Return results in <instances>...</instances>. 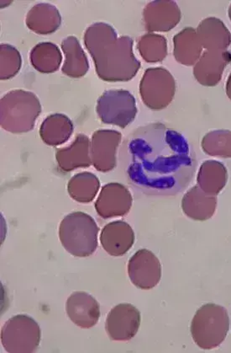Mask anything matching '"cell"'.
Instances as JSON below:
<instances>
[{
	"label": "cell",
	"mask_w": 231,
	"mask_h": 353,
	"mask_svg": "<svg viewBox=\"0 0 231 353\" xmlns=\"http://www.w3.org/2000/svg\"><path fill=\"white\" fill-rule=\"evenodd\" d=\"M128 275L135 287L143 290H153L160 283L162 265L154 253L139 250L128 263Z\"/></svg>",
	"instance_id": "cell-9"
},
{
	"label": "cell",
	"mask_w": 231,
	"mask_h": 353,
	"mask_svg": "<svg viewBox=\"0 0 231 353\" xmlns=\"http://www.w3.org/2000/svg\"><path fill=\"white\" fill-rule=\"evenodd\" d=\"M132 202L133 199L127 188L120 183H108L98 195L96 210L105 219L122 217L131 211Z\"/></svg>",
	"instance_id": "cell-11"
},
{
	"label": "cell",
	"mask_w": 231,
	"mask_h": 353,
	"mask_svg": "<svg viewBox=\"0 0 231 353\" xmlns=\"http://www.w3.org/2000/svg\"><path fill=\"white\" fill-rule=\"evenodd\" d=\"M206 51H226L231 41V34L224 23L217 18H207L196 30Z\"/></svg>",
	"instance_id": "cell-19"
},
{
	"label": "cell",
	"mask_w": 231,
	"mask_h": 353,
	"mask_svg": "<svg viewBox=\"0 0 231 353\" xmlns=\"http://www.w3.org/2000/svg\"><path fill=\"white\" fill-rule=\"evenodd\" d=\"M62 49L65 58L62 68L63 73L71 78H81L85 76L89 71V63L77 37H66L62 41Z\"/></svg>",
	"instance_id": "cell-21"
},
{
	"label": "cell",
	"mask_w": 231,
	"mask_h": 353,
	"mask_svg": "<svg viewBox=\"0 0 231 353\" xmlns=\"http://www.w3.org/2000/svg\"><path fill=\"white\" fill-rule=\"evenodd\" d=\"M41 112L39 99L24 90L8 92L0 101V125L12 134L32 131Z\"/></svg>",
	"instance_id": "cell-2"
},
{
	"label": "cell",
	"mask_w": 231,
	"mask_h": 353,
	"mask_svg": "<svg viewBox=\"0 0 231 353\" xmlns=\"http://www.w3.org/2000/svg\"><path fill=\"white\" fill-rule=\"evenodd\" d=\"M134 242V231L126 222L109 223L101 231L102 248L112 256H124L132 248Z\"/></svg>",
	"instance_id": "cell-14"
},
{
	"label": "cell",
	"mask_w": 231,
	"mask_h": 353,
	"mask_svg": "<svg viewBox=\"0 0 231 353\" xmlns=\"http://www.w3.org/2000/svg\"><path fill=\"white\" fill-rule=\"evenodd\" d=\"M229 17H230V21H231V5H230V9H229Z\"/></svg>",
	"instance_id": "cell-30"
},
{
	"label": "cell",
	"mask_w": 231,
	"mask_h": 353,
	"mask_svg": "<svg viewBox=\"0 0 231 353\" xmlns=\"http://www.w3.org/2000/svg\"><path fill=\"white\" fill-rule=\"evenodd\" d=\"M226 94L227 97H228L230 100L231 101V74L226 83Z\"/></svg>",
	"instance_id": "cell-29"
},
{
	"label": "cell",
	"mask_w": 231,
	"mask_h": 353,
	"mask_svg": "<svg viewBox=\"0 0 231 353\" xmlns=\"http://www.w3.org/2000/svg\"><path fill=\"white\" fill-rule=\"evenodd\" d=\"M73 132V121L69 117L60 113L48 116L40 127L41 139L50 146H58L65 143Z\"/></svg>",
	"instance_id": "cell-22"
},
{
	"label": "cell",
	"mask_w": 231,
	"mask_h": 353,
	"mask_svg": "<svg viewBox=\"0 0 231 353\" xmlns=\"http://www.w3.org/2000/svg\"><path fill=\"white\" fill-rule=\"evenodd\" d=\"M0 79L7 81L14 77L21 70L22 59L21 53L16 48L9 44L0 46Z\"/></svg>",
	"instance_id": "cell-28"
},
{
	"label": "cell",
	"mask_w": 231,
	"mask_h": 353,
	"mask_svg": "<svg viewBox=\"0 0 231 353\" xmlns=\"http://www.w3.org/2000/svg\"><path fill=\"white\" fill-rule=\"evenodd\" d=\"M100 188L98 178L90 172L76 174L67 184L68 194L76 202L89 203L93 202Z\"/></svg>",
	"instance_id": "cell-25"
},
{
	"label": "cell",
	"mask_w": 231,
	"mask_h": 353,
	"mask_svg": "<svg viewBox=\"0 0 231 353\" xmlns=\"http://www.w3.org/2000/svg\"><path fill=\"white\" fill-rule=\"evenodd\" d=\"M175 93V79L164 68H148L140 83L142 100L153 111H160L171 104Z\"/></svg>",
	"instance_id": "cell-7"
},
{
	"label": "cell",
	"mask_w": 231,
	"mask_h": 353,
	"mask_svg": "<svg viewBox=\"0 0 231 353\" xmlns=\"http://www.w3.org/2000/svg\"><path fill=\"white\" fill-rule=\"evenodd\" d=\"M96 112L102 123L120 128L129 126L138 114L135 99L124 90H109L98 98Z\"/></svg>",
	"instance_id": "cell-6"
},
{
	"label": "cell",
	"mask_w": 231,
	"mask_h": 353,
	"mask_svg": "<svg viewBox=\"0 0 231 353\" xmlns=\"http://www.w3.org/2000/svg\"><path fill=\"white\" fill-rule=\"evenodd\" d=\"M138 48L146 62L158 63L168 54V41L164 37L149 33L140 38Z\"/></svg>",
	"instance_id": "cell-26"
},
{
	"label": "cell",
	"mask_w": 231,
	"mask_h": 353,
	"mask_svg": "<svg viewBox=\"0 0 231 353\" xmlns=\"http://www.w3.org/2000/svg\"><path fill=\"white\" fill-rule=\"evenodd\" d=\"M91 141L88 136L78 134L69 146L56 151V159L63 172H69L92 165L90 154Z\"/></svg>",
	"instance_id": "cell-16"
},
{
	"label": "cell",
	"mask_w": 231,
	"mask_h": 353,
	"mask_svg": "<svg viewBox=\"0 0 231 353\" xmlns=\"http://www.w3.org/2000/svg\"><path fill=\"white\" fill-rule=\"evenodd\" d=\"M174 58L186 66L195 65L203 53V46L194 28H185L173 38Z\"/></svg>",
	"instance_id": "cell-20"
},
{
	"label": "cell",
	"mask_w": 231,
	"mask_h": 353,
	"mask_svg": "<svg viewBox=\"0 0 231 353\" xmlns=\"http://www.w3.org/2000/svg\"><path fill=\"white\" fill-rule=\"evenodd\" d=\"M141 325V313L131 303H120L109 311L105 330L109 339L116 341H130Z\"/></svg>",
	"instance_id": "cell-8"
},
{
	"label": "cell",
	"mask_w": 231,
	"mask_h": 353,
	"mask_svg": "<svg viewBox=\"0 0 231 353\" xmlns=\"http://www.w3.org/2000/svg\"><path fill=\"white\" fill-rule=\"evenodd\" d=\"M228 172L222 163L207 161L200 166L197 182L200 189L207 194L217 196L226 187Z\"/></svg>",
	"instance_id": "cell-23"
},
{
	"label": "cell",
	"mask_w": 231,
	"mask_h": 353,
	"mask_svg": "<svg viewBox=\"0 0 231 353\" xmlns=\"http://www.w3.org/2000/svg\"><path fill=\"white\" fill-rule=\"evenodd\" d=\"M195 343L204 350H211L224 343L230 330L228 312L221 305L207 303L197 311L191 323Z\"/></svg>",
	"instance_id": "cell-4"
},
{
	"label": "cell",
	"mask_w": 231,
	"mask_h": 353,
	"mask_svg": "<svg viewBox=\"0 0 231 353\" xmlns=\"http://www.w3.org/2000/svg\"><path fill=\"white\" fill-rule=\"evenodd\" d=\"M217 208V196L207 194L199 185L188 190L182 200V210L184 214L196 221H206L211 219Z\"/></svg>",
	"instance_id": "cell-17"
},
{
	"label": "cell",
	"mask_w": 231,
	"mask_h": 353,
	"mask_svg": "<svg viewBox=\"0 0 231 353\" xmlns=\"http://www.w3.org/2000/svg\"><path fill=\"white\" fill-rule=\"evenodd\" d=\"M145 28L150 32H166L175 28L181 20V11L174 1H153L143 11Z\"/></svg>",
	"instance_id": "cell-12"
},
{
	"label": "cell",
	"mask_w": 231,
	"mask_h": 353,
	"mask_svg": "<svg viewBox=\"0 0 231 353\" xmlns=\"http://www.w3.org/2000/svg\"><path fill=\"white\" fill-rule=\"evenodd\" d=\"M202 149L210 157L231 158V132L215 130L204 137Z\"/></svg>",
	"instance_id": "cell-27"
},
{
	"label": "cell",
	"mask_w": 231,
	"mask_h": 353,
	"mask_svg": "<svg viewBox=\"0 0 231 353\" xmlns=\"http://www.w3.org/2000/svg\"><path fill=\"white\" fill-rule=\"evenodd\" d=\"M30 60L37 71L43 74H52L58 70L62 63L63 55L58 46L50 41H45L33 48L30 52Z\"/></svg>",
	"instance_id": "cell-24"
},
{
	"label": "cell",
	"mask_w": 231,
	"mask_h": 353,
	"mask_svg": "<svg viewBox=\"0 0 231 353\" xmlns=\"http://www.w3.org/2000/svg\"><path fill=\"white\" fill-rule=\"evenodd\" d=\"M25 24L33 32L39 35H49L58 30L62 24V17L55 6L41 3L29 10Z\"/></svg>",
	"instance_id": "cell-18"
},
{
	"label": "cell",
	"mask_w": 231,
	"mask_h": 353,
	"mask_svg": "<svg viewBox=\"0 0 231 353\" xmlns=\"http://www.w3.org/2000/svg\"><path fill=\"white\" fill-rule=\"evenodd\" d=\"M85 45L94 60L96 73L107 82H126L138 73L141 63L133 52V40L119 37L113 26L97 22L85 30Z\"/></svg>",
	"instance_id": "cell-1"
},
{
	"label": "cell",
	"mask_w": 231,
	"mask_h": 353,
	"mask_svg": "<svg viewBox=\"0 0 231 353\" xmlns=\"http://www.w3.org/2000/svg\"><path fill=\"white\" fill-rule=\"evenodd\" d=\"M230 60V54L226 51L203 52L194 68L196 81L206 86L218 85Z\"/></svg>",
	"instance_id": "cell-15"
},
{
	"label": "cell",
	"mask_w": 231,
	"mask_h": 353,
	"mask_svg": "<svg viewBox=\"0 0 231 353\" xmlns=\"http://www.w3.org/2000/svg\"><path fill=\"white\" fill-rule=\"evenodd\" d=\"M98 227L90 215L74 212L62 220L59 226L60 243L72 256L88 257L98 248Z\"/></svg>",
	"instance_id": "cell-3"
},
{
	"label": "cell",
	"mask_w": 231,
	"mask_h": 353,
	"mask_svg": "<svg viewBox=\"0 0 231 353\" xmlns=\"http://www.w3.org/2000/svg\"><path fill=\"white\" fill-rule=\"evenodd\" d=\"M121 139L122 134L120 132L111 129L94 132L90 145L91 161L98 172L106 173L116 168Z\"/></svg>",
	"instance_id": "cell-10"
},
{
	"label": "cell",
	"mask_w": 231,
	"mask_h": 353,
	"mask_svg": "<svg viewBox=\"0 0 231 353\" xmlns=\"http://www.w3.org/2000/svg\"><path fill=\"white\" fill-rule=\"evenodd\" d=\"M41 328L33 318L26 314H18L10 318L3 325L1 343L5 350L10 353L34 352L39 347Z\"/></svg>",
	"instance_id": "cell-5"
},
{
	"label": "cell",
	"mask_w": 231,
	"mask_h": 353,
	"mask_svg": "<svg viewBox=\"0 0 231 353\" xmlns=\"http://www.w3.org/2000/svg\"><path fill=\"white\" fill-rule=\"evenodd\" d=\"M66 312L76 325L82 329L92 328L100 321V303L85 292H74L67 299Z\"/></svg>",
	"instance_id": "cell-13"
}]
</instances>
